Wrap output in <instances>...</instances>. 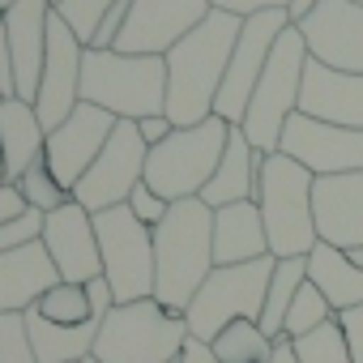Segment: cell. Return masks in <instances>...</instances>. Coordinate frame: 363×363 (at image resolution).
Segmentation results:
<instances>
[{"instance_id": "obj_15", "label": "cell", "mask_w": 363, "mask_h": 363, "mask_svg": "<svg viewBox=\"0 0 363 363\" xmlns=\"http://www.w3.org/2000/svg\"><path fill=\"white\" fill-rule=\"evenodd\" d=\"M111 133H116V116L103 111V107H94V103H77L73 116H69L60 128L48 133L43 158H48L52 175L60 179V189H65L69 197H73V189H77V179L90 171V162L103 154V145H107Z\"/></svg>"}, {"instance_id": "obj_18", "label": "cell", "mask_w": 363, "mask_h": 363, "mask_svg": "<svg viewBox=\"0 0 363 363\" xmlns=\"http://www.w3.org/2000/svg\"><path fill=\"white\" fill-rule=\"evenodd\" d=\"M312 218L320 244L359 248L363 244V171L312 179Z\"/></svg>"}, {"instance_id": "obj_38", "label": "cell", "mask_w": 363, "mask_h": 363, "mask_svg": "<svg viewBox=\"0 0 363 363\" xmlns=\"http://www.w3.org/2000/svg\"><path fill=\"white\" fill-rule=\"evenodd\" d=\"M337 325H342V337H346V350H350V363H363V308H350V312H337Z\"/></svg>"}, {"instance_id": "obj_52", "label": "cell", "mask_w": 363, "mask_h": 363, "mask_svg": "<svg viewBox=\"0 0 363 363\" xmlns=\"http://www.w3.org/2000/svg\"><path fill=\"white\" fill-rule=\"evenodd\" d=\"M359 5H363V0H359Z\"/></svg>"}, {"instance_id": "obj_9", "label": "cell", "mask_w": 363, "mask_h": 363, "mask_svg": "<svg viewBox=\"0 0 363 363\" xmlns=\"http://www.w3.org/2000/svg\"><path fill=\"white\" fill-rule=\"evenodd\" d=\"M103 278L116 295V303L154 299V231L133 218L128 206L94 214Z\"/></svg>"}, {"instance_id": "obj_35", "label": "cell", "mask_w": 363, "mask_h": 363, "mask_svg": "<svg viewBox=\"0 0 363 363\" xmlns=\"http://www.w3.org/2000/svg\"><path fill=\"white\" fill-rule=\"evenodd\" d=\"M43 223H48V214H39V210H26V214H18V218H9V223H0V252L39 244V240H43Z\"/></svg>"}, {"instance_id": "obj_26", "label": "cell", "mask_w": 363, "mask_h": 363, "mask_svg": "<svg viewBox=\"0 0 363 363\" xmlns=\"http://www.w3.org/2000/svg\"><path fill=\"white\" fill-rule=\"evenodd\" d=\"M26 333H30V350H35L39 363H86L94 354L99 320H86V325H52V320H43L30 308L26 312Z\"/></svg>"}, {"instance_id": "obj_12", "label": "cell", "mask_w": 363, "mask_h": 363, "mask_svg": "<svg viewBox=\"0 0 363 363\" xmlns=\"http://www.w3.org/2000/svg\"><path fill=\"white\" fill-rule=\"evenodd\" d=\"M210 0H133L128 22L111 52L124 56H167L184 35L210 18Z\"/></svg>"}, {"instance_id": "obj_22", "label": "cell", "mask_w": 363, "mask_h": 363, "mask_svg": "<svg viewBox=\"0 0 363 363\" xmlns=\"http://www.w3.org/2000/svg\"><path fill=\"white\" fill-rule=\"evenodd\" d=\"M261 162L265 154L244 137L240 124H231V137H227V150H223V162L214 171V179L206 184L201 201L210 210H223V206H240V201H257V184H261Z\"/></svg>"}, {"instance_id": "obj_20", "label": "cell", "mask_w": 363, "mask_h": 363, "mask_svg": "<svg viewBox=\"0 0 363 363\" xmlns=\"http://www.w3.org/2000/svg\"><path fill=\"white\" fill-rule=\"evenodd\" d=\"M48 22H52L48 0H18V5L5 13V35H9L13 77H18V99L22 103H35V90H39V77H43Z\"/></svg>"}, {"instance_id": "obj_14", "label": "cell", "mask_w": 363, "mask_h": 363, "mask_svg": "<svg viewBox=\"0 0 363 363\" xmlns=\"http://www.w3.org/2000/svg\"><path fill=\"white\" fill-rule=\"evenodd\" d=\"M82 60H86V43L69 30V22L52 9L48 22V60H43V77L35 90V111L43 120V128H60L73 107L82 103Z\"/></svg>"}, {"instance_id": "obj_34", "label": "cell", "mask_w": 363, "mask_h": 363, "mask_svg": "<svg viewBox=\"0 0 363 363\" xmlns=\"http://www.w3.org/2000/svg\"><path fill=\"white\" fill-rule=\"evenodd\" d=\"M0 363H39L22 312H0Z\"/></svg>"}, {"instance_id": "obj_29", "label": "cell", "mask_w": 363, "mask_h": 363, "mask_svg": "<svg viewBox=\"0 0 363 363\" xmlns=\"http://www.w3.org/2000/svg\"><path fill=\"white\" fill-rule=\"evenodd\" d=\"M35 312H39L43 320H52V325H86V320H94L90 291H86V286H73V282L52 286V291L35 303Z\"/></svg>"}, {"instance_id": "obj_50", "label": "cell", "mask_w": 363, "mask_h": 363, "mask_svg": "<svg viewBox=\"0 0 363 363\" xmlns=\"http://www.w3.org/2000/svg\"><path fill=\"white\" fill-rule=\"evenodd\" d=\"M171 363H179V359H171Z\"/></svg>"}, {"instance_id": "obj_13", "label": "cell", "mask_w": 363, "mask_h": 363, "mask_svg": "<svg viewBox=\"0 0 363 363\" xmlns=\"http://www.w3.org/2000/svg\"><path fill=\"white\" fill-rule=\"evenodd\" d=\"M278 154L295 158L303 171L320 175H346V171H363V133L359 128H342V124H325L312 120L303 111H295L282 128Z\"/></svg>"}, {"instance_id": "obj_28", "label": "cell", "mask_w": 363, "mask_h": 363, "mask_svg": "<svg viewBox=\"0 0 363 363\" xmlns=\"http://www.w3.org/2000/svg\"><path fill=\"white\" fill-rule=\"evenodd\" d=\"M210 346H214L218 363H269L274 359V337H265V329L257 320L227 325Z\"/></svg>"}, {"instance_id": "obj_16", "label": "cell", "mask_w": 363, "mask_h": 363, "mask_svg": "<svg viewBox=\"0 0 363 363\" xmlns=\"http://www.w3.org/2000/svg\"><path fill=\"white\" fill-rule=\"evenodd\" d=\"M308 56L337 73H363V5L359 0H320L299 26Z\"/></svg>"}, {"instance_id": "obj_51", "label": "cell", "mask_w": 363, "mask_h": 363, "mask_svg": "<svg viewBox=\"0 0 363 363\" xmlns=\"http://www.w3.org/2000/svg\"><path fill=\"white\" fill-rule=\"evenodd\" d=\"M86 363H94V359H86Z\"/></svg>"}, {"instance_id": "obj_40", "label": "cell", "mask_w": 363, "mask_h": 363, "mask_svg": "<svg viewBox=\"0 0 363 363\" xmlns=\"http://www.w3.org/2000/svg\"><path fill=\"white\" fill-rule=\"evenodd\" d=\"M137 133H141L145 145H158V141H167V137L175 133V124H171L167 116H145V120H137Z\"/></svg>"}, {"instance_id": "obj_5", "label": "cell", "mask_w": 363, "mask_h": 363, "mask_svg": "<svg viewBox=\"0 0 363 363\" xmlns=\"http://www.w3.org/2000/svg\"><path fill=\"white\" fill-rule=\"evenodd\" d=\"M227 137H231V124L223 116H210V120H201L193 128H175L167 141L150 145L145 184L171 206L189 201V197H201L206 184L214 179V171H218V162H223Z\"/></svg>"}, {"instance_id": "obj_49", "label": "cell", "mask_w": 363, "mask_h": 363, "mask_svg": "<svg viewBox=\"0 0 363 363\" xmlns=\"http://www.w3.org/2000/svg\"><path fill=\"white\" fill-rule=\"evenodd\" d=\"M0 103H5V94H0Z\"/></svg>"}, {"instance_id": "obj_33", "label": "cell", "mask_w": 363, "mask_h": 363, "mask_svg": "<svg viewBox=\"0 0 363 363\" xmlns=\"http://www.w3.org/2000/svg\"><path fill=\"white\" fill-rule=\"evenodd\" d=\"M116 5V0H60L56 5V13L69 22V30L90 48V39H94V30H99V22L107 18V9Z\"/></svg>"}, {"instance_id": "obj_1", "label": "cell", "mask_w": 363, "mask_h": 363, "mask_svg": "<svg viewBox=\"0 0 363 363\" xmlns=\"http://www.w3.org/2000/svg\"><path fill=\"white\" fill-rule=\"evenodd\" d=\"M240 30H244V18L214 9L193 35H184L162 56L167 60V120L175 128H193L214 116V99L223 90Z\"/></svg>"}, {"instance_id": "obj_27", "label": "cell", "mask_w": 363, "mask_h": 363, "mask_svg": "<svg viewBox=\"0 0 363 363\" xmlns=\"http://www.w3.org/2000/svg\"><path fill=\"white\" fill-rule=\"evenodd\" d=\"M308 282V257H274V278L265 291V308H261V329L265 337H282V320L291 312V299L299 295V286Z\"/></svg>"}, {"instance_id": "obj_21", "label": "cell", "mask_w": 363, "mask_h": 363, "mask_svg": "<svg viewBox=\"0 0 363 363\" xmlns=\"http://www.w3.org/2000/svg\"><path fill=\"white\" fill-rule=\"evenodd\" d=\"M52 286H60V269L48 257L43 240L0 252V312H30Z\"/></svg>"}, {"instance_id": "obj_48", "label": "cell", "mask_w": 363, "mask_h": 363, "mask_svg": "<svg viewBox=\"0 0 363 363\" xmlns=\"http://www.w3.org/2000/svg\"><path fill=\"white\" fill-rule=\"evenodd\" d=\"M48 5H52V9H56V5H60V0H48Z\"/></svg>"}, {"instance_id": "obj_46", "label": "cell", "mask_w": 363, "mask_h": 363, "mask_svg": "<svg viewBox=\"0 0 363 363\" xmlns=\"http://www.w3.org/2000/svg\"><path fill=\"white\" fill-rule=\"evenodd\" d=\"M13 5H18V0H0V18H5V13H9Z\"/></svg>"}, {"instance_id": "obj_45", "label": "cell", "mask_w": 363, "mask_h": 363, "mask_svg": "<svg viewBox=\"0 0 363 363\" xmlns=\"http://www.w3.org/2000/svg\"><path fill=\"white\" fill-rule=\"evenodd\" d=\"M346 257H350V265H359V269H363V244H359V248H346Z\"/></svg>"}, {"instance_id": "obj_41", "label": "cell", "mask_w": 363, "mask_h": 363, "mask_svg": "<svg viewBox=\"0 0 363 363\" xmlns=\"http://www.w3.org/2000/svg\"><path fill=\"white\" fill-rule=\"evenodd\" d=\"M18 214H26L22 193H18L13 184H0V223H9V218H18Z\"/></svg>"}, {"instance_id": "obj_44", "label": "cell", "mask_w": 363, "mask_h": 363, "mask_svg": "<svg viewBox=\"0 0 363 363\" xmlns=\"http://www.w3.org/2000/svg\"><path fill=\"white\" fill-rule=\"evenodd\" d=\"M269 363H299V359H295V342H291V337H278V342H274V359H269Z\"/></svg>"}, {"instance_id": "obj_2", "label": "cell", "mask_w": 363, "mask_h": 363, "mask_svg": "<svg viewBox=\"0 0 363 363\" xmlns=\"http://www.w3.org/2000/svg\"><path fill=\"white\" fill-rule=\"evenodd\" d=\"M214 274V210L201 197L175 201L154 227V299L184 316L201 282Z\"/></svg>"}, {"instance_id": "obj_42", "label": "cell", "mask_w": 363, "mask_h": 363, "mask_svg": "<svg viewBox=\"0 0 363 363\" xmlns=\"http://www.w3.org/2000/svg\"><path fill=\"white\" fill-rule=\"evenodd\" d=\"M179 363H218V359H214V346H206V342L189 337V346L179 350Z\"/></svg>"}, {"instance_id": "obj_23", "label": "cell", "mask_w": 363, "mask_h": 363, "mask_svg": "<svg viewBox=\"0 0 363 363\" xmlns=\"http://www.w3.org/2000/svg\"><path fill=\"white\" fill-rule=\"evenodd\" d=\"M43 150H48V128H43L35 103L5 99L0 103V158H5V184H18V179L43 158Z\"/></svg>"}, {"instance_id": "obj_7", "label": "cell", "mask_w": 363, "mask_h": 363, "mask_svg": "<svg viewBox=\"0 0 363 363\" xmlns=\"http://www.w3.org/2000/svg\"><path fill=\"white\" fill-rule=\"evenodd\" d=\"M303 69H308V43L299 26H286L269 52V65L252 90V103L244 111V137L261 154H278L286 120L299 111V90H303Z\"/></svg>"}, {"instance_id": "obj_32", "label": "cell", "mask_w": 363, "mask_h": 363, "mask_svg": "<svg viewBox=\"0 0 363 363\" xmlns=\"http://www.w3.org/2000/svg\"><path fill=\"white\" fill-rule=\"evenodd\" d=\"M295 359L299 363H350V350H346V337H342L337 316L329 325L312 329L308 337H295Z\"/></svg>"}, {"instance_id": "obj_47", "label": "cell", "mask_w": 363, "mask_h": 363, "mask_svg": "<svg viewBox=\"0 0 363 363\" xmlns=\"http://www.w3.org/2000/svg\"><path fill=\"white\" fill-rule=\"evenodd\" d=\"M0 184H5V158H0Z\"/></svg>"}, {"instance_id": "obj_39", "label": "cell", "mask_w": 363, "mask_h": 363, "mask_svg": "<svg viewBox=\"0 0 363 363\" xmlns=\"http://www.w3.org/2000/svg\"><path fill=\"white\" fill-rule=\"evenodd\" d=\"M291 0H210V9H223V13H235V18H257V13H269V9H286Z\"/></svg>"}, {"instance_id": "obj_3", "label": "cell", "mask_w": 363, "mask_h": 363, "mask_svg": "<svg viewBox=\"0 0 363 363\" xmlns=\"http://www.w3.org/2000/svg\"><path fill=\"white\" fill-rule=\"evenodd\" d=\"M82 103L111 111L116 120L167 116V60L162 56H124L86 48L82 60Z\"/></svg>"}, {"instance_id": "obj_30", "label": "cell", "mask_w": 363, "mask_h": 363, "mask_svg": "<svg viewBox=\"0 0 363 363\" xmlns=\"http://www.w3.org/2000/svg\"><path fill=\"white\" fill-rule=\"evenodd\" d=\"M337 312H333V303L312 286V282H303L299 286V295L291 299V312H286V320H282V337H308L312 329H320V325H329Z\"/></svg>"}, {"instance_id": "obj_8", "label": "cell", "mask_w": 363, "mask_h": 363, "mask_svg": "<svg viewBox=\"0 0 363 363\" xmlns=\"http://www.w3.org/2000/svg\"><path fill=\"white\" fill-rule=\"evenodd\" d=\"M269 278H274V257H261L248 265H214V274L201 282V291L193 295V303L184 312L189 337L210 346L227 325L261 320Z\"/></svg>"}, {"instance_id": "obj_43", "label": "cell", "mask_w": 363, "mask_h": 363, "mask_svg": "<svg viewBox=\"0 0 363 363\" xmlns=\"http://www.w3.org/2000/svg\"><path fill=\"white\" fill-rule=\"evenodd\" d=\"M316 5H320V0H291V5H286V22L291 26H303L316 13Z\"/></svg>"}, {"instance_id": "obj_4", "label": "cell", "mask_w": 363, "mask_h": 363, "mask_svg": "<svg viewBox=\"0 0 363 363\" xmlns=\"http://www.w3.org/2000/svg\"><path fill=\"white\" fill-rule=\"evenodd\" d=\"M312 171H303L286 154H265L261 184H257V210L269 235V257H308L320 235L312 218Z\"/></svg>"}, {"instance_id": "obj_25", "label": "cell", "mask_w": 363, "mask_h": 363, "mask_svg": "<svg viewBox=\"0 0 363 363\" xmlns=\"http://www.w3.org/2000/svg\"><path fill=\"white\" fill-rule=\"evenodd\" d=\"M308 282L333 303V312L363 308V269L350 265V257L333 244H316L308 252Z\"/></svg>"}, {"instance_id": "obj_37", "label": "cell", "mask_w": 363, "mask_h": 363, "mask_svg": "<svg viewBox=\"0 0 363 363\" xmlns=\"http://www.w3.org/2000/svg\"><path fill=\"white\" fill-rule=\"evenodd\" d=\"M128 9H133V0H116V5L107 9V18L99 22V30H94V39H90L94 52H111V48H116L120 30H124V22H128Z\"/></svg>"}, {"instance_id": "obj_36", "label": "cell", "mask_w": 363, "mask_h": 363, "mask_svg": "<svg viewBox=\"0 0 363 363\" xmlns=\"http://www.w3.org/2000/svg\"><path fill=\"white\" fill-rule=\"evenodd\" d=\"M124 206H128V210H133V218H137V223H145L150 231H154V227L167 218V210H171V201H162V197L145 184V179H141V184L128 193V201H124Z\"/></svg>"}, {"instance_id": "obj_17", "label": "cell", "mask_w": 363, "mask_h": 363, "mask_svg": "<svg viewBox=\"0 0 363 363\" xmlns=\"http://www.w3.org/2000/svg\"><path fill=\"white\" fill-rule=\"evenodd\" d=\"M43 248L60 269V282L86 286L103 278V257H99V235H94V214L82 210L77 201H65L60 210L48 214L43 223Z\"/></svg>"}, {"instance_id": "obj_19", "label": "cell", "mask_w": 363, "mask_h": 363, "mask_svg": "<svg viewBox=\"0 0 363 363\" xmlns=\"http://www.w3.org/2000/svg\"><path fill=\"white\" fill-rule=\"evenodd\" d=\"M299 111L312 116V120L363 133V73H337V69H325V65H316L308 56Z\"/></svg>"}, {"instance_id": "obj_11", "label": "cell", "mask_w": 363, "mask_h": 363, "mask_svg": "<svg viewBox=\"0 0 363 363\" xmlns=\"http://www.w3.org/2000/svg\"><path fill=\"white\" fill-rule=\"evenodd\" d=\"M286 9H269V13H257V18H244V30H240V43L231 52V65H227V77H223V90L214 99V116H223L227 124H244V111L252 103V90L269 65V52L278 43V35L286 30Z\"/></svg>"}, {"instance_id": "obj_6", "label": "cell", "mask_w": 363, "mask_h": 363, "mask_svg": "<svg viewBox=\"0 0 363 363\" xmlns=\"http://www.w3.org/2000/svg\"><path fill=\"white\" fill-rule=\"evenodd\" d=\"M189 346V325L158 299L116 303L94 337V363H171Z\"/></svg>"}, {"instance_id": "obj_24", "label": "cell", "mask_w": 363, "mask_h": 363, "mask_svg": "<svg viewBox=\"0 0 363 363\" xmlns=\"http://www.w3.org/2000/svg\"><path fill=\"white\" fill-rule=\"evenodd\" d=\"M269 257V235L257 201L214 210V265H248Z\"/></svg>"}, {"instance_id": "obj_10", "label": "cell", "mask_w": 363, "mask_h": 363, "mask_svg": "<svg viewBox=\"0 0 363 363\" xmlns=\"http://www.w3.org/2000/svg\"><path fill=\"white\" fill-rule=\"evenodd\" d=\"M145 158H150V145L141 141L137 133V120H116V133L107 137L103 154L90 162V171L77 179L73 189V201L90 214H103V210H116L128 201V193L145 179Z\"/></svg>"}, {"instance_id": "obj_31", "label": "cell", "mask_w": 363, "mask_h": 363, "mask_svg": "<svg viewBox=\"0 0 363 363\" xmlns=\"http://www.w3.org/2000/svg\"><path fill=\"white\" fill-rule=\"evenodd\" d=\"M18 193H22V201H26V210H39V214H52V210H60L65 201H73L65 189H60V179L52 175V167H48V158H39L18 184H13Z\"/></svg>"}]
</instances>
